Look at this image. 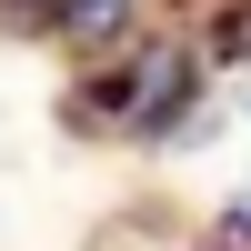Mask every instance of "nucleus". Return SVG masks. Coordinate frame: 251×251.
<instances>
[{
  "instance_id": "nucleus-2",
  "label": "nucleus",
  "mask_w": 251,
  "mask_h": 251,
  "mask_svg": "<svg viewBox=\"0 0 251 251\" xmlns=\"http://www.w3.org/2000/svg\"><path fill=\"white\" fill-rule=\"evenodd\" d=\"M231 121H241V131H251V80H241V100H231Z\"/></svg>"
},
{
  "instance_id": "nucleus-1",
  "label": "nucleus",
  "mask_w": 251,
  "mask_h": 251,
  "mask_svg": "<svg viewBox=\"0 0 251 251\" xmlns=\"http://www.w3.org/2000/svg\"><path fill=\"white\" fill-rule=\"evenodd\" d=\"M211 50H221V60H251V0H241V10H221V20H211Z\"/></svg>"
}]
</instances>
